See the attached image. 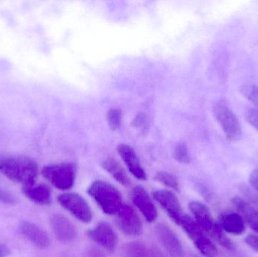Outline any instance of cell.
<instances>
[{
	"label": "cell",
	"mask_w": 258,
	"mask_h": 257,
	"mask_svg": "<svg viewBox=\"0 0 258 257\" xmlns=\"http://www.w3.org/2000/svg\"><path fill=\"white\" fill-rule=\"evenodd\" d=\"M155 180L160 184H163L168 188L172 189L175 191H179L180 185L177 178L172 174L167 172H159L155 175Z\"/></svg>",
	"instance_id": "21"
},
{
	"label": "cell",
	"mask_w": 258,
	"mask_h": 257,
	"mask_svg": "<svg viewBox=\"0 0 258 257\" xmlns=\"http://www.w3.org/2000/svg\"><path fill=\"white\" fill-rule=\"evenodd\" d=\"M155 232L159 242L170 256L184 257L181 243L169 226L159 223L155 228Z\"/></svg>",
	"instance_id": "10"
},
{
	"label": "cell",
	"mask_w": 258,
	"mask_h": 257,
	"mask_svg": "<svg viewBox=\"0 0 258 257\" xmlns=\"http://www.w3.org/2000/svg\"><path fill=\"white\" fill-rule=\"evenodd\" d=\"M151 250V257H165L162 253L158 251L157 250Z\"/></svg>",
	"instance_id": "32"
},
{
	"label": "cell",
	"mask_w": 258,
	"mask_h": 257,
	"mask_svg": "<svg viewBox=\"0 0 258 257\" xmlns=\"http://www.w3.org/2000/svg\"><path fill=\"white\" fill-rule=\"evenodd\" d=\"M87 192L107 215H116L123 205L122 195L119 190L105 181H94Z\"/></svg>",
	"instance_id": "3"
},
{
	"label": "cell",
	"mask_w": 258,
	"mask_h": 257,
	"mask_svg": "<svg viewBox=\"0 0 258 257\" xmlns=\"http://www.w3.org/2000/svg\"><path fill=\"white\" fill-rule=\"evenodd\" d=\"M245 243L258 253V235H249L245 238Z\"/></svg>",
	"instance_id": "28"
},
{
	"label": "cell",
	"mask_w": 258,
	"mask_h": 257,
	"mask_svg": "<svg viewBox=\"0 0 258 257\" xmlns=\"http://www.w3.org/2000/svg\"><path fill=\"white\" fill-rule=\"evenodd\" d=\"M88 237L96 244L110 251L117 247L118 238L112 226L107 222H101L87 232Z\"/></svg>",
	"instance_id": "11"
},
{
	"label": "cell",
	"mask_w": 258,
	"mask_h": 257,
	"mask_svg": "<svg viewBox=\"0 0 258 257\" xmlns=\"http://www.w3.org/2000/svg\"><path fill=\"white\" fill-rule=\"evenodd\" d=\"M10 253L9 247L0 243V257H8L10 255Z\"/></svg>",
	"instance_id": "31"
},
{
	"label": "cell",
	"mask_w": 258,
	"mask_h": 257,
	"mask_svg": "<svg viewBox=\"0 0 258 257\" xmlns=\"http://www.w3.org/2000/svg\"><path fill=\"white\" fill-rule=\"evenodd\" d=\"M0 173L23 187L36 184L38 166L32 158L24 155H0Z\"/></svg>",
	"instance_id": "1"
},
{
	"label": "cell",
	"mask_w": 258,
	"mask_h": 257,
	"mask_svg": "<svg viewBox=\"0 0 258 257\" xmlns=\"http://www.w3.org/2000/svg\"><path fill=\"white\" fill-rule=\"evenodd\" d=\"M0 203L8 205H15L18 203V200L12 193L0 187Z\"/></svg>",
	"instance_id": "26"
},
{
	"label": "cell",
	"mask_w": 258,
	"mask_h": 257,
	"mask_svg": "<svg viewBox=\"0 0 258 257\" xmlns=\"http://www.w3.org/2000/svg\"><path fill=\"white\" fill-rule=\"evenodd\" d=\"M146 123H147V119H146L145 115L143 113L138 114L134 121V125L137 128H144V126H145Z\"/></svg>",
	"instance_id": "29"
},
{
	"label": "cell",
	"mask_w": 258,
	"mask_h": 257,
	"mask_svg": "<svg viewBox=\"0 0 258 257\" xmlns=\"http://www.w3.org/2000/svg\"><path fill=\"white\" fill-rule=\"evenodd\" d=\"M248 123L258 131V108H251L245 114Z\"/></svg>",
	"instance_id": "27"
},
{
	"label": "cell",
	"mask_w": 258,
	"mask_h": 257,
	"mask_svg": "<svg viewBox=\"0 0 258 257\" xmlns=\"http://www.w3.org/2000/svg\"><path fill=\"white\" fill-rule=\"evenodd\" d=\"M174 157L176 161L180 163L189 162V155L187 147L184 144H178L174 151Z\"/></svg>",
	"instance_id": "25"
},
{
	"label": "cell",
	"mask_w": 258,
	"mask_h": 257,
	"mask_svg": "<svg viewBox=\"0 0 258 257\" xmlns=\"http://www.w3.org/2000/svg\"><path fill=\"white\" fill-rule=\"evenodd\" d=\"M241 193L243 195L244 197L246 199V202L249 204L253 208H255L258 211V194L252 190L248 188L246 186H241L240 188Z\"/></svg>",
	"instance_id": "24"
},
{
	"label": "cell",
	"mask_w": 258,
	"mask_h": 257,
	"mask_svg": "<svg viewBox=\"0 0 258 257\" xmlns=\"http://www.w3.org/2000/svg\"><path fill=\"white\" fill-rule=\"evenodd\" d=\"M116 216V224L125 235L136 237L142 234V222L132 207L123 204Z\"/></svg>",
	"instance_id": "8"
},
{
	"label": "cell",
	"mask_w": 258,
	"mask_h": 257,
	"mask_svg": "<svg viewBox=\"0 0 258 257\" xmlns=\"http://www.w3.org/2000/svg\"><path fill=\"white\" fill-rule=\"evenodd\" d=\"M118 152L125 162L129 172L140 181L147 180V175L135 149L126 144H120L117 148Z\"/></svg>",
	"instance_id": "14"
},
{
	"label": "cell",
	"mask_w": 258,
	"mask_h": 257,
	"mask_svg": "<svg viewBox=\"0 0 258 257\" xmlns=\"http://www.w3.org/2000/svg\"><path fill=\"white\" fill-rule=\"evenodd\" d=\"M42 175L55 188L71 190L75 182L77 165L71 162L50 164L43 167Z\"/></svg>",
	"instance_id": "5"
},
{
	"label": "cell",
	"mask_w": 258,
	"mask_h": 257,
	"mask_svg": "<svg viewBox=\"0 0 258 257\" xmlns=\"http://www.w3.org/2000/svg\"><path fill=\"white\" fill-rule=\"evenodd\" d=\"M51 225L54 235L61 242H71L77 237V231L75 226L61 214H54L51 218Z\"/></svg>",
	"instance_id": "13"
},
{
	"label": "cell",
	"mask_w": 258,
	"mask_h": 257,
	"mask_svg": "<svg viewBox=\"0 0 258 257\" xmlns=\"http://www.w3.org/2000/svg\"><path fill=\"white\" fill-rule=\"evenodd\" d=\"M180 226L203 256H218V251L216 246L194 219L185 214Z\"/></svg>",
	"instance_id": "4"
},
{
	"label": "cell",
	"mask_w": 258,
	"mask_h": 257,
	"mask_svg": "<svg viewBox=\"0 0 258 257\" xmlns=\"http://www.w3.org/2000/svg\"><path fill=\"white\" fill-rule=\"evenodd\" d=\"M58 203L77 220L84 223H90L93 218L91 207L83 196L76 193H67L57 198Z\"/></svg>",
	"instance_id": "6"
},
{
	"label": "cell",
	"mask_w": 258,
	"mask_h": 257,
	"mask_svg": "<svg viewBox=\"0 0 258 257\" xmlns=\"http://www.w3.org/2000/svg\"><path fill=\"white\" fill-rule=\"evenodd\" d=\"M189 208L195 217L196 221L209 237L227 250L236 249L235 243L226 235L225 232L221 229L218 222L214 219L210 210L205 204L194 201L189 203Z\"/></svg>",
	"instance_id": "2"
},
{
	"label": "cell",
	"mask_w": 258,
	"mask_h": 257,
	"mask_svg": "<svg viewBox=\"0 0 258 257\" xmlns=\"http://www.w3.org/2000/svg\"><path fill=\"white\" fill-rule=\"evenodd\" d=\"M22 193L26 198L39 205H48L51 203V189L45 184H32L22 187Z\"/></svg>",
	"instance_id": "16"
},
{
	"label": "cell",
	"mask_w": 258,
	"mask_h": 257,
	"mask_svg": "<svg viewBox=\"0 0 258 257\" xmlns=\"http://www.w3.org/2000/svg\"><path fill=\"white\" fill-rule=\"evenodd\" d=\"M107 122L110 129L117 131L122 125V113L120 110L110 109L107 115Z\"/></svg>",
	"instance_id": "22"
},
{
	"label": "cell",
	"mask_w": 258,
	"mask_h": 257,
	"mask_svg": "<svg viewBox=\"0 0 258 257\" xmlns=\"http://www.w3.org/2000/svg\"><path fill=\"white\" fill-rule=\"evenodd\" d=\"M249 181L253 188L258 193V168L253 170L249 177Z\"/></svg>",
	"instance_id": "30"
},
{
	"label": "cell",
	"mask_w": 258,
	"mask_h": 257,
	"mask_svg": "<svg viewBox=\"0 0 258 257\" xmlns=\"http://www.w3.org/2000/svg\"><path fill=\"white\" fill-rule=\"evenodd\" d=\"M102 166L104 170H107L121 185L125 187H128L130 185L131 181L125 169L114 158L110 157L106 158L103 162Z\"/></svg>",
	"instance_id": "19"
},
{
	"label": "cell",
	"mask_w": 258,
	"mask_h": 257,
	"mask_svg": "<svg viewBox=\"0 0 258 257\" xmlns=\"http://www.w3.org/2000/svg\"><path fill=\"white\" fill-rule=\"evenodd\" d=\"M125 257H151V250L141 242H131L124 247Z\"/></svg>",
	"instance_id": "20"
},
{
	"label": "cell",
	"mask_w": 258,
	"mask_h": 257,
	"mask_svg": "<svg viewBox=\"0 0 258 257\" xmlns=\"http://www.w3.org/2000/svg\"><path fill=\"white\" fill-rule=\"evenodd\" d=\"M241 92L245 98L251 101L258 108V86L255 84H248L242 87Z\"/></svg>",
	"instance_id": "23"
},
{
	"label": "cell",
	"mask_w": 258,
	"mask_h": 257,
	"mask_svg": "<svg viewBox=\"0 0 258 257\" xmlns=\"http://www.w3.org/2000/svg\"><path fill=\"white\" fill-rule=\"evenodd\" d=\"M221 229L227 233L233 235H241L245 232V223L239 213H224L218 220Z\"/></svg>",
	"instance_id": "17"
},
{
	"label": "cell",
	"mask_w": 258,
	"mask_h": 257,
	"mask_svg": "<svg viewBox=\"0 0 258 257\" xmlns=\"http://www.w3.org/2000/svg\"><path fill=\"white\" fill-rule=\"evenodd\" d=\"M20 231L27 240L39 248L49 247L50 238L46 232L34 223L23 222L20 226Z\"/></svg>",
	"instance_id": "15"
},
{
	"label": "cell",
	"mask_w": 258,
	"mask_h": 257,
	"mask_svg": "<svg viewBox=\"0 0 258 257\" xmlns=\"http://www.w3.org/2000/svg\"><path fill=\"white\" fill-rule=\"evenodd\" d=\"M233 206L242 216L245 223L248 225L253 231L258 234V211L249 205L245 199L240 197H234L232 199Z\"/></svg>",
	"instance_id": "18"
},
{
	"label": "cell",
	"mask_w": 258,
	"mask_h": 257,
	"mask_svg": "<svg viewBox=\"0 0 258 257\" xmlns=\"http://www.w3.org/2000/svg\"><path fill=\"white\" fill-rule=\"evenodd\" d=\"M153 196L173 222L180 226L185 213L177 196L168 190H157L153 193Z\"/></svg>",
	"instance_id": "9"
},
{
	"label": "cell",
	"mask_w": 258,
	"mask_h": 257,
	"mask_svg": "<svg viewBox=\"0 0 258 257\" xmlns=\"http://www.w3.org/2000/svg\"><path fill=\"white\" fill-rule=\"evenodd\" d=\"M214 116L225 134L227 140L236 141L242 135V128L236 115L230 109L222 104L214 107Z\"/></svg>",
	"instance_id": "7"
},
{
	"label": "cell",
	"mask_w": 258,
	"mask_h": 257,
	"mask_svg": "<svg viewBox=\"0 0 258 257\" xmlns=\"http://www.w3.org/2000/svg\"><path fill=\"white\" fill-rule=\"evenodd\" d=\"M131 199L148 223H153L156 220L158 217L157 210L144 187L141 186L134 187L131 193Z\"/></svg>",
	"instance_id": "12"
}]
</instances>
